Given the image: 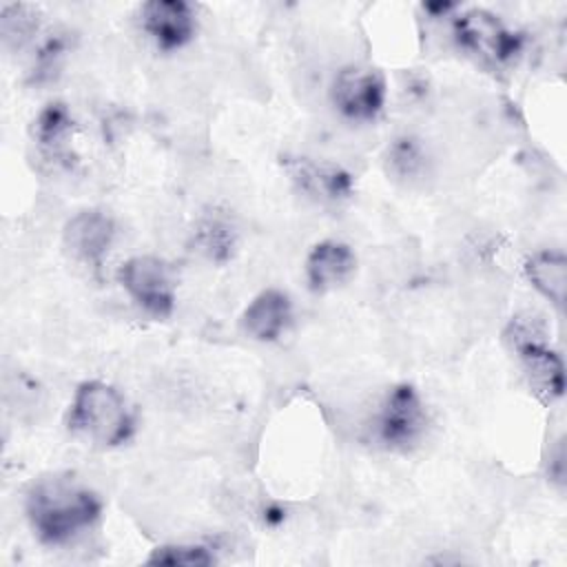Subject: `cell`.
I'll list each match as a JSON object with an SVG mask.
<instances>
[{
    "label": "cell",
    "mask_w": 567,
    "mask_h": 567,
    "mask_svg": "<svg viewBox=\"0 0 567 567\" xmlns=\"http://www.w3.org/2000/svg\"><path fill=\"white\" fill-rule=\"evenodd\" d=\"M102 496L71 472L35 478L24 492V516L47 547H66L86 536L102 518Z\"/></svg>",
    "instance_id": "1"
},
{
    "label": "cell",
    "mask_w": 567,
    "mask_h": 567,
    "mask_svg": "<svg viewBox=\"0 0 567 567\" xmlns=\"http://www.w3.org/2000/svg\"><path fill=\"white\" fill-rule=\"evenodd\" d=\"M66 430L97 450H117L137 432V414L126 394L102 379L78 383L64 416Z\"/></svg>",
    "instance_id": "2"
},
{
    "label": "cell",
    "mask_w": 567,
    "mask_h": 567,
    "mask_svg": "<svg viewBox=\"0 0 567 567\" xmlns=\"http://www.w3.org/2000/svg\"><path fill=\"white\" fill-rule=\"evenodd\" d=\"M430 412L412 383H394L385 390L370 416L372 443L388 452H410L427 434Z\"/></svg>",
    "instance_id": "3"
},
{
    "label": "cell",
    "mask_w": 567,
    "mask_h": 567,
    "mask_svg": "<svg viewBox=\"0 0 567 567\" xmlns=\"http://www.w3.org/2000/svg\"><path fill=\"white\" fill-rule=\"evenodd\" d=\"M505 339L516 352L532 392L545 403L558 401L565 392V363L563 357L549 346L547 332L538 317H514Z\"/></svg>",
    "instance_id": "4"
},
{
    "label": "cell",
    "mask_w": 567,
    "mask_h": 567,
    "mask_svg": "<svg viewBox=\"0 0 567 567\" xmlns=\"http://www.w3.org/2000/svg\"><path fill=\"white\" fill-rule=\"evenodd\" d=\"M115 279L128 301L151 319H168L177 306L175 268L159 255H131L117 266Z\"/></svg>",
    "instance_id": "5"
},
{
    "label": "cell",
    "mask_w": 567,
    "mask_h": 567,
    "mask_svg": "<svg viewBox=\"0 0 567 567\" xmlns=\"http://www.w3.org/2000/svg\"><path fill=\"white\" fill-rule=\"evenodd\" d=\"M328 95L341 120L350 124H372L385 109L388 82L377 66L352 62L332 75Z\"/></svg>",
    "instance_id": "6"
},
{
    "label": "cell",
    "mask_w": 567,
    "mask_h": 567,
    "mask_svg": "<svg viewBox=\"0 0 567 567\" xmlns=\"http://www.w3.org/2000/svg\"><path fill=\"white\" fill-rule=\"evenodd\" d=\"M458 49L489 66H505L520 53V38L496 13L487 9H467L452 24Z\"/></svg>",
    "instance_id": "7"
},
{
    "label": "cell",
    "mask_w": 567,
    "mask_h": 567,
    "mask_svg": "<svg viewBox=\"0 0 567 567\" xmlns=\"http://www.w3.org/2000/svg\"><path fill=\"white\" fill-rule=\"evenodd\" d=\"M137 24L159 53H175L195 40L199 16L197 9L184 0H148L137 9Z\"/></svg>",
    "instance_id": "8"
},
{
    "label": "cell",
    "mask_w": 567,
    "mask_h": 567,
    "mask_svg": "<svg viewBox=\"0 0 567 567\" xmlns=\"http://www.w3.org/2000/svg\"><path fill=\"white\" fill-rule=\"evenodd\" d=\"M284 166L292 184L317 204L339 206L354 193V177L334 162L297 155L288 157Z\"/></svg>",
    "instance_id": "9"
},
{
    "label": "cell",
    "mask_w": 567,
    "mask_h": 567,
    "mask_svg": "<svg viewBox=\"0 0 567 567\" xmlns=\"http://www.w3.org/2000/svg\"><path fill=\"white\" fill-rule=\"evenodd\" d=\"M117 237V224L109 210L82 208L62 228V244L75 261L100 266Z\"/></svg>",
    "instance_id": "10"
},
{
    "label": "cell",
    "mask_w": 567,
    "mask_h": 567,
    "mask_svg": "<svg viewBox=\"0 0 567 567\" xmlns=\"http://www.w3.org/2000/svg\"><path fill=\"white\" fill-rule=\"evenodd\" d=\"M295 323V301L281 288L259 290L239 315V330L257 343L281 341Z\"/></svg>",
    "instance_id": "11"
},
{
    "label": "cell",
    "mask_w": 567,
    "mask_h": 567,
    "mask_svg": "<svg viewBox=\"0 0 567 567\" xmlns=\"http://www.w3.org/2000/svg\"><path fill=\"white\" fill-rule=\"evenodd\" d=\"M359 257L354 248L341 239H321L312 244L303 261L306 284L312 292H332L350 284L357 275Z\"/></svg>",
    "instance_id": "12"
},
{
    "label": "cell",
    "mask_w": 567,
    "mask_h": 567,
    "mask_svg": "<svg viewBox=\"0 0 567 567\" xmlns=\"http://www.w3.org/2000/svg\"><path fill=\"white\" fill-rule=\"evenodd\" d=\"M75 131L78 124L62 102L47 104L33 122V140L40 153L60 166H71L75 162Z\"/></svg>",
    "instance_id": "13"
},
{
    "label": "cell",
    "mask_w": 567,
    "mask_h": 567,
    "mask_svg": "<svg viewBox=\"0 0 567 567\" xmlns=\"http://www.w3.org/2000/svg\"><path fill=\"white\" fill-rule=\"evenodd\" d=\"M525 277L540 297L556 310H563L567 295V257L560 250H536L529 255Z\"/></svg>",
    "instance_id": "14"
},
{
    "label": "cell",
    "mask_w": 567,
    "mask_h": 567,
    "mask_svg": "<svg viewBox=\"0 0 567 567\" xmlns=\"http://www.w3.org/2000/svg\"><path fill=\"white\" fill-rule=\"evenodd\" d=\"M193 250H197L204 259L224 264L237 250V228L221 213H206L193 230Z\"/></svg>",
    "instance_id": "15"
},
{
    "label": "cell",
    "mask_w": 567,
    "mask_h": 567,
    "mask_svg": "<svg viewBox=\"0 0 567 567\" xmlns=\"http://www.w3.org/2000/svg\"><path fill=\"white\" fill-rule=\"evenodd\" d=\"M144 563L164 567H208L217 563V556L202 543H166L151 549Z\"/></svg>",
    "instance_id": "16"
},
{
    "label": "cell",
    "mask_w": 567,
    "mask_h": 567,
    "mask_svg": "<svg viewBox=\"0 0 567 567\" xmlns=\"http://www.w3.org/2000/svg\"><path fill=\"white\" fill-rule=\"evenodd\" d=\"M388 164L390 171L396 177L403 179H414L423 173L425 168V151L419 144V140L414 137H401L392 144V148L388 151Z\"/></svg>",
    "instance_id": "17"
}]
</instances>
